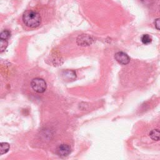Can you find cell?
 I'll return each instance as SVG.
<instances>
[{
  "label": "cell",
  "instance_id": "52a82bcc",
  "mask_svg": "<svg viewBox=\"0 0 160 160\" xmlns=\"http://www.w3.org/2000/svg\"><path fill=\"white\" fill-rule=\"evenodd\" d=\"M149 136L154 141L160 140V130L158 129L152 130L149 133Z\"/></svg>",
  "mask_w": 160,
  "mask_h": 160
},
{
  "label": "cell",
  "instance_id": "3957f363",
  "mask_svg": "<svg viewBox=\"0 0 160 160\" xmlns=\"http://www.w3.org/2000/svg\"><path fill=\"white\" fill-rule=\"evenodd\" d=\"M94 39L91 36L86 34H82L78 36L76 39V43L78 46H87L91 45L94 42Z\"/></svg>",
  "mask_w": 160,
  "mask_h": 160
},
{
  "label": "cell",
  "instance_id": "5b68a950",
  "mask_svg": "<svg viewBox=\"0 0 160 160\" xmlns=\"http://www.w3.org/2000/svg\"><path fill=\"white\" fill-rule=\"evenodd\" d=\"M71 149L69 146L65 144L59 145L56 149L57 154L61 157L68 156L71 153Z\"/></svg>",
  "mask_w": 160,
  "mask_h": 160
},
{
  "label": "cell",
  "instance_id": "8fae6325",
  "mask_svg": "<svg viewBox=\"0 0 160 160\" xmlns=\"http://www.w3.org/2000/svg\"><path fill=\"white\" fill-rule=\"evenodd\" d=\"M8 41L7 40H3V39H1L0 40V50H1V52H2L3 51H4L6 49V48L8 47Z\"/></svg>",
  "mask_w": 160,
  "mask_h": 160
},
{
  "label": "cell",
  "instance_id": "7a4b0ae2",
  "mask_svg": "<svg viewBox=\"0 0 160 160\" xmlns=\"http://www.w3.org/2000/svg\"><path fill=\"white\" fill-rule=\"evenodd\" d=\"M31 86L32 89L38 93L44 92L47 87L46 81L39 78H34L31 82Z\"/></svg>",
  "mask_w": 160,
  "mask_h": 160
},
{
  "label": "cell",
  "instance_id": "7c38bea8",
  "mask_svg": "<svg viewBox=\"0 0 160 160\" xmlns=\"http://www.w3.org/2000/svg\"><path fill=\"white\" fill-rule=\"evenodd\" d=\"M154 26L158 30L160 31V18H158L154 21Z\"/></svg>",
  "mask_w": 160,
  "mask_h": 160
},
{
  "label": "cell",
  "instance_id": "30bf717a",
  "mask_svg": "<svg viewBox=\"0 0 160 160\" xmlns=\"http://www.w3.org/2000/svg\"><path fill=\"white\" fill-rule=\"evenodd\" d=\"M141 41L144 44H149L152 42V38L148 34H143L141 37Z\"/></svg>",
  "mask_w": 160,
  "mask_h": 160
},
{
  "label": "cell",
  "instance_id": "6da1fadb",
  "mask_svg": "<svg viewBox=\"0 0 160 160\" xmlns=\"http://www.w3.org/2000/svg\"><path fill=\"white\" fill-rule=\"evenodd\" d=\"M22 21L28 27L35 28L40 25L41 17L36 11L27 10L22 14Z\"/></svg>",
  "mask_w": 160,
  "mask_h": 160
},
{
  "label": "cell",
  "instance_id": "9c48e42d",
  "mask_svg": "<svg viewBox=\"0 0 160 160\" xmlns=\"http://www.w3.org/2000/svg\"><path fill=\"white\" fill-rule=\"evenodd\" d=\"M11 36V32L9 30H4L0 34V39L7 40Z\"/></svg>",
  "mask_w": 160,
  "mask_h": 160
},
{
  "label": "cell",
  "instance_id": "8992f818",
  "mask_svg": "<svg viewBox=\"0 0 160 160\" xmlns=\"http://www.w3.org/2000/svg\"><path fill=\"white\" fill-rule=\"evenodd\" d=\"M62 77L65 81H71L76 78V72L72 70H66L62 72Z\"/></svg>",
  "mask_w": 160,
  "mask_h": 160
},
{
  "label": "cell",
  "instance_id": "277c9868",
  "mask_svg": "<svg viewBox=\"0 0 160 160\" xmlns=\"http://www.w3.org/2000/svg\"><path fill=\"white\" fill-rule=\"evenodd\" d=\"M114 59L118 63L122 65H126L130 61V58L129 56L126 53L122 51L116 52L114 54Z\"/></svg>",
  "mask_w": 160,
  "mask_h": 160
},
{
  "label": "cell",
  "instance_id": "ba28073f",
  "mask_svg": "<svg viewBox=\"0 0 160 160\" xmlns=\"http://www.w3.org/2000/svg\"><path fill=\"white\" fill-rule=\"evenodd\" d=\"M9 144L8 142H1L0 144V154H6L9 149Z\"/></svg>",
  "mask_w": 160,
  "mask_h": 160
}]
</instances>
